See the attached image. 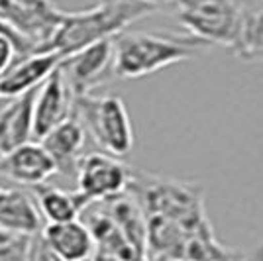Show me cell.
I'll return each instance as SVG.
<instances>
[{
  "label": "cell",
  "mask_w": 263,
  "mask_h": 261,
  "mask_svg": "<svg viewBox=\"0 0 263 261\" xmlns=\"http://www.w3.org/2000/svg\"><path fill=\"white\" fill-rule=\"evenodd\" d=\"M87 142V132L81 120L71 114L61 124H57L53 130H49L40 143L45 147V152L53 157L57 171L71 173L77 169L79 159L83 157V147Z\"/></svg>",
  "instance_id": "11"
},
{
  "label": "cell",
  "mask_w": 263,
  "mask_h": 261,
  "mask_svg": "<svg viewBox=\"0 0 263 261\" xmlns=\"http://www.w3.org/2000/svg\"><path fill=\"white\" fill-rule=\"evenodd\" d=\"M73 114L104 153L122 159L134 150L132 120L120 97H77L73 102Z\"/></svg>",
  "instance_id": "4"
},
{
  "label": "cell",
  "mask_w": 263,
  "mask_h": 261,
  "mask_svg": "<svg viewBox=\"0 0 263 261\" xmlns=\"http://www.w3.org/2000/svg\"><path fill=\"white\" fill-rule=\"evenodd\" d=\"M177 18L202 45L230 47L238 42L241 28V8L232 0H177Z\"/></svg>",
  "instance_id": "5"
},
{
  "label": "cell",
  "mask_w": 263,
  "mask_h": 261,
  "mask_svg": "<svg viewBox=\"0 0 263 261\" xmlns=\"http://www.w3.org/2000/svg\"><path fill=\"white\" fill-rule=\"evenodd\" d=\"M88 261H124V259L116 257V255H112V253H106V251H102V250H95V253L90 255V259Z\"/></svg>",
  "instance_id": "21"
},
{
  "label": "cell",
  "mask_w": 263,
  "mask_h": 261,
  "mask_svg": "<svg viewBox=\"0 0 263 261\" xmlns=\"http://www.w3.org/2000/svg\"><path fill=\"white\" fill-rule=\"evenodd\" d=\"M35 189V202L40 216L47 220V224H63L81 216V212L88 207L87 202L79 196V193H69L57 187L40 185Z\"/></svg>",
  "instance_id": "16"
},
{
  "label": "cell",
  "mask_w": 263,
  "mask_h": 261,
  "mask_svg": "<svg viewBox=\"0 0 263 261\" xmlns=\"http://www.w3.org/2000/svg\"><path fill=\"white\" fill-rule=\"evenodd\" d=\"M0 228L18 236H35L42 230V216L24 193L0 187Z\"/></svg>",
  "instance_id": "15"
},
{
  "label": "cell",
  "mask_w": 263,
  "mask_h": 261,
  "mask_svg": "<svg viewBox=\"0 0 263 261\" xmlns=\"http://www.w3.org/2000/svg\"><path fill=\"white\" fill-rule=\"evenodd\" d=\"M232 2H236V4H238V6H240L241 10H243V8H246V6H250V4H253V2H255V0H232Z\"/></svg>",
  "instance_id": "25"
},
{
  "label": "cell",
  "mask_w": 263,
  "mask_h": 261,
  "mask_svg": "<svg viewBox=\"0 0 263 261\" xmlns=\"http://www.w3.org/2000/svg\"><path fill=\"white\" fill-rule=\"evenodd\" d=\"M230 261H248V259H246V255H243V253H240V255H236V257L230 259Z\"/></svg>",
  "instance_id": "26"
},
{
  "label": "cell",
  "mask_w": 263,
  "mask_h": 261,
  "mask_svg": "<svg viewBox=\"0 0 263 261\" xmlns=\"http://www.w3.org/2000/svg\"><path fill=\"white\" fill-rule=\"evenodd\" d=\"M77 189L75 193L87 202H102L128 191L132 167L104 152L83 155L77 163Z\"/></svg>",
  "instance_id": "6"
},
{
  "label": "cell",
  "mask_w": 263,
  "mask_h": 261,
  "mask_svg": "<svg viewBox=\"0 0 263 261\" xmlns=\"http://www.w3.org/2000/svg\"><path fill=\"white\" fill-rule=\"evenodd\" d=\"M114 47V77L142 79L165 67L193 59L204 49L191 35H169L149 32H122L112 40Z\"/></svg>",
  "instance_id": "3"
},
{
  "label": "cell",
  "mask_w": 263,
  "mask_h": 261,
  "mask_svg": "<svg viewBox=\"0 0 263 261\" xmlns=\"http://www.w3.org/2000/svg\"><path fill=\"white\" fill-rule=\"evenodd\" d=\"M33 92L12 98V102L0 112V157L14 152L33 138L32 104Z\"/></svg>",
  "instance_id": "14"
},
{
  "label": "cell",
  "mask_w": 263,
  "mask_h": 261,
  "mask_svg": "<svg viewBox=\"0 0 263 261\" xmlns=\"http://www.w3.org/2000/svg\"><path fill=\"white\" fill-rule=\"evenodd\" d=\"M59 71L73 97L90 95L95 88L106 83L110 75H114L112 40H104L67 55L59 65Z\"/></svg>",
  "instance_id": "7"
},
{
  "label": "cell",
  "mask_w": 263,
  "mask_h": 261,
  "mask_svg": "<svg viewBox=\"0 0 263 261\" xmlns=\"http://www.w3.org/2000/svg\"><path fill=\"white\" fill-rule=\"evenodd\" d=\"M63 57L55 51H37L16 59L0 77V98H16L33 92L47 77L61 65Z\"/></svg>",
  "instance_id": "9"
},
{
  "label": "cell",
  "mask_w": 263,
  "mask_h": 261,
  "mask_svg": "<svg viewBox=\"0 0 263 261\" xmlns=\"http://www.w3.org/2000/svg\"><path fill=\"white\" fill-rule=\"evenodd\" d=\"M32 236H18L10 244L0 248V261H28V250H30Z\"/></svg>",
  "instance_id": "18"
},
{
  "label": "cell",
  "mask_w": 263,
  "mask_h": 261,
  "mask_svg": "<svg viewBox=\"0 0 263 261\" xmlns=\"http://www.w3.org/2000/svg\"><path fill=\"white\" fill-rule=\"evenodd\" d=\"M234 55L246 63H263V0L241 10V28Z\"/></svg>",
  "instance_id": "17"
},
{
  "label": "cell",
  "mask_w": 263,
  "mask_h": 261,
  "mask_svg": "<svg viewBox=\"0 0 263 261\" xmlns=\"http://www.w3.org/2000/svg\"><path fill=\"white\" fill-rule=\"evenodd\" d=\"M18 4H24V6H32V8H45L51 4V0H14Z\"/></svg>",
  "instance_id": "22"
},
{
  "label": "cell",
  "mask_w": 263,
  "mask_h": 261,
  "mask_svg": "<svg viewBox=\"0 0 263 261\" xmlns=\"http://www.w3.org/2000/svg\"><path fill=\"white\" fill-rule=\"evenodd\" d=\"M16 238H18V234H12L8 230L0 228V248L6 246V244H10L12 239H16Z\"/></svg>",
  "instance_id": "23"
},
{
  "label": "cell",
  "mask_w": 263,
  "mask_h": 261,
  "mask_svg": "<svg viewBox=\"0 0 263 261\" xmlns=\"http://www.w3.org/2000/svg\"><path fill=\"white\" fill-rule=\"evenodd\" d=\"M145 4H149V6H154V8H161V6H169V4H175L177 0H142Z\"/></svg>",
  "instance_id": "24"
},
{
  "label": "cell",
  "mask_w": 263,
  "mask_h": 261,
  "mask_svg": "<svg viewBox=\"0 0 263 261\" xmlns=\"http://www.w3.org/2000/svg\"><path fill=\"white\" fill-rule=\"evenodd\" d=\"M128 193L138 200L145 216L173 220L189 234L212 230L204 208V189L198 183L132 169Z\"/></svg>",
  "instance_id": "2"
},
{
  "label": "cell",
  "mask_w": 263,
  "mask_h": 261,
  "mask_svg": "<svg viewBox=\"0 0 263 261\" xmlns=\"http://www.w3.org/2000/svg\"><path fill=\"white\" fill-rule=\"evenodd\" d=\"M40 236L63 261H88L97 250L90 232L79 218L63 224H47Z\"/></svg>",
  "instance_id": "12"
},
{
  "label": "cell",
  "mask_w": 263,
  "mask_h": 261,
  "mask_svg": "<svg viewBox=\"0 0 263 261\" xmlns=\"http://www.w3.org/2000/svg\"><path fill=\"white\" fill-rule=\"evenodd\" d=\"M0 171L14 183L40 187L57 173V165L42 143L28 142L0 157Z\"/></svg>",
  "instance_id": "10"
},
{
  "label": "cell",
  "mask_w": 263,
  "mask_h": 261,
  "mask_svg": "<svg viewBox=\"0 0 263 261\" xmlns=\"http://www.w3.org/2000/svg\"><path fill=\"white\" fill-rule=\"evenodd\" d=\"M75 97L67 87L59 67L40 85L32 104V134L40 142L49 130L73 114Z\"/></svg>",
  "instance_id": "8"
},
{
  "label": "cell",
  "mask_w": 263,
  "mask_h": 261,
  "mask_svg": "<svg viewBox=\"0 0 263 261\" xmlns=\"http://www.w3.org/2000/svg\"><path fill=\"white\" fill-rule=\"evenodd\" d=\"M16 59H18V55H16L14 44H12L4 33H0V77L10 69V65Z\"/></svg>",
  "instance_id": "20"
},
{
  "label": "cell",
  "mask_w": 263,
  "mask_h": 261,
  "mask_svg": "<svg viewBox=\"0 0 263 261\" xmlns=\"http://www.w3.org/2000/svg\"><path fill=\"white\" fill-rule=\"evenodd\" d=\"M28 261H63L59 255H55L53 251L45 246L40 234L32 236L30 239V250H28Z\"/></svg>",
  "instance_id": "19"
},
{
  "label": "cell",
  "mask_w": 263,
  "mask_h": 261,
  "mask_svg": "<svg viewBox=\"0 0 263 261\" xmlns=\"http://www.w3.org/2000/svg\"><path fill=\"white\" fill-rule=\"evenodd\" d=\"M99 204L114 220V224L118 226V230L124 234V238L128 239V244H130L132 248L147 259V255H145L147 218L143 214L142 207L138 204V200L126 191L124 195L114 196L110 200H102Z\"/></svg>",
  "instance_id": "13"
},
{
  "label": "cell",
  "mask_w": 263,
  "mask_h": 261,
  "mask_svg": "<svg viewBox=\"0 0 263 261\" xmlns=\"http://www.w3.org/2000/svg\"><path fill=\"white\" fill-rule=\"evenodd\" d=\"M157 8L142 0H100L87 10L63 12L61 22L45 51H55L63 59L83 47L114 40L134 22L152 16Z\"/></svg>",
  "instance_id": "1"
}]
</instances>
